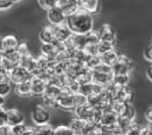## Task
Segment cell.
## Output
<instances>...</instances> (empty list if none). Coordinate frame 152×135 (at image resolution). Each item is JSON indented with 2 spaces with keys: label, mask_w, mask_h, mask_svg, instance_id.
Here are the masks:
<instances>
[{
  "label": "cell",
  "mask_w": 152,
  "mask_h": 135,
  "mask_svg": "<svg viewBox=\"0 0 152 135\" xmlns=\"http://www.w3.org/2000/svg\"><path fill=\"white\" fill-rule=\"evenodd\" d=\"M66 25L73 34L85 35L93 31L94 20L91 14L78 8L77 10L66 17Z\"/></svg>",
  "instance_id": "cell-1"
},
{
  "label": "cell",
  "mask_w": 152,
  "mask_h": 135,
  "mask_svg": "<svg viewBox=\"0 0 152 135\" xmlns=\"http://www.w3.org/2000/svg\"><path fill=\"white\" fill-rule=\"evenodd\" d=\"M76 117L81 118L83 120H85L89 124H99L100 122V118H101L102 111L99 109H95L93 107H91L89 104L81 107V108H77L75 109Z\"/></svg>",
  "instance_id": "cell-2"
},
{
  "label": "cell",
  "mask_w": 152,
  "mask_h": 135,
  "mask_svg": "<svg viewBox=\"0 0 152 135\" xmlns=\"http://www.w3.org/2000/svg\"><path fill=\"white\" fill-rule=\"evenodd\" d=\"M31 118L35 126L45 125V124H49V122H50V112L47 109L45 106L37 104L32 110Z\"/></svg>",
  "instance_id": "cell-3"
},
{
  "label": "cell",
  "mask_w": 152,
  "mask_h": 135,
  "mask_svg": "<svg viewBox=\"0 0 152 135\" xmlns=\"http://www.w3.org/2000/svg\"><path fill=\"white\" fill-rule=\"evenodd\" d=\"M20 56L17 52L16 49H12V50H7V51H4V58L1 60V66L4 67V69L9 73V72L14 69L15 67L19 66V63H20Z\"/></svg>",
  "instance_id": "cell-4"
},
{
  "label": "cell",
  "mask_w": 152,
  "mask_h": 135,
  "mask_svg": "<svg viewBox=\"0 0 152 135\" xmlns=\"http://www.w3.org/2000/svg\"><path fill=\"white\" fill-rule=\"evenodd\" d=\"M61 89H63L61 93L56 100L57 107H59V108H61L64 110L74 111L75 110V108H74V94L70 93L66 88H61Z\"/></svg>",
  "instance_id": "cell-5"
},
{
  "label": "cell",
  "mask_w": 152,
  "mask_h": 135,
  "mask_svg": "<svg viewBox=\"0 0 152 135\" xmlns=\"http://www.w3.org/2000/svg\"><path fill=\"white\" fill-rule=\"evenodd\" d=\"M9 75V80L10 82H13L15 84H19L23 83V82H26V81H31L33 78V75L28 71H26L24 67L22 66H17L15 67L14 69L8 73Z\"/></svg>",
  "instance_id": "cell-6"
},
{
  "label": "cell",
  "mask_w": 152,
  "mask_h": 135,
  "mask_svg": "<svg viewBox=\"0 0 152 135\" xmlns=\"http://www.w3.org/2000/svg\"><path fill=\"white\" fill-rule=\"evenodd\" d=\"M47 17H48L49 22H50V24L52 26H58L66 23V15L63 12V9L58 5L52 7L48 10Z\"/></svg>",
  "instance_id": "cell-7"
},
{
  "label": "cell",
  "mask_w": 152,
  "mask_h": 135,
  "mask_svg": "<svg viewBox=\"0 0 152 135\" xmlns=\"http://www.w3.org/2000/svg\"><path fill=\"white\" fill-rule=\"evenodd\" d=\"M24 120H25V116L17 108L6 110V126L13 127L19 124H23Z\"/></svg>",
  "instance_id": "cell-8"
},
{
  "label": "cell",
  "mask_w": 152,
  "mask_h": 135,
  "mask_svg": "<svg viewBox=\"0 0 152 135\" xmlns=\"http://www.w3.org/2000/svg\"><path fill=\"white\" fill-rule=\"evenodd\" d=\"M100 41H104V42H109L115 45L116 42V32L114 31L113 26L108 23H104L100 26V28L96 31Z\"/></svg>",
  "instance_id": "cell-9"
},
{
  "label": "cell",
  "mask_w": 152,
  "mask_h": 135,
  "mask_svg": "<svg viewBox=\"0 0 152 135\" xmlns=\"http://www.w3.org/2000/svg\"><path fill=\"white\" fill-rule=\"evenodd\" d=\"M134 91L129 86H121L117 88L115 94V101H119L123 103H132L134 100Z\"/></svg>",
  "instance_id": "cell-10"
},
{
  "label": "cell",
  "mask_w": 152,
  "mask_h": 135,
  "mask_svg": "<svg viewBox=\"0 0 152 135\" xmlns=\"http://www.w3.org/2000/svg\"><path fill=\"white\" fill-rule=\"evenodd\" d=\"M78 8L93 15L100 12L101 2L100 0H78Z\"/></svg>",
  "instance_id": "cell-11"
},
{
  "label": "cell",
  "mask_w": 152,
  "mask_h": 135,
  "mask_svg": "<svg viewBox=\"0 0 152 135\" xmlns=\"http://www.w3.org/2000/svg\"><path fill=\"white\" fill-rule=\"evenodd\" d=\"M113 74H108V73H101V72L91 71V82L101 86H106L108 84L113 82Z\"/></svg>",
  "instance_id": "cell-12"
},
{
  "label": "cell",
  "mask_w": 152,
  "mask_h": 135,
  "mask_svg": "<svg viewBox=\"0 0 152 135\" xmlns=\"http://www.w3.org/2000/svg\"><path fill=\"white\" fill-rule=\"evenodd\" d=\"M18 43V39L13 34H6V35L0 36V50L2 52L16 49Z\"/></svg>",
  "instance_id": "cell-13"
},
{
  "label": "cell",
  "mask_w": 152,
  "mask_h": 135,
  "mask_svg": "<svg viewBox=\"0 0 152 135\" xmlns=\"http://www.w3.org/2000/svg\"><path fill=\"white\" fill-rule=\"evenodd\" d=\"M117 119H118V116L116 115L111 109L104 110V111H102L99 125H101L103 128H109L117 123Z\"/></svg>",
  "instance_id": "cell-14"
},
{
  "label": "cell",
  "mask_w": 152,
  "mask_h": 135,
  "mask_svg": "<svg viewBox=\"0 0 152 135\" xmlns=\"http://www.w3.org/2000/svg\"><path fill=\"white\" fill-rule=\"evenodd\" d=\"M53 33H55L56 41L59 42V43L65 42L67 39H69L70 36L73 35V33L69 31V28L67 27L66 23H65V24H61V25L53 26Z\"/></svg>",
  "instance_id": "cell-15"
},
{
  "label": "cell",
  "mask_w": 152,
  "mask_h": 135,
  "mask_svg": "<svg viewBox=\"0 0 152 135\" xmlns=\"http://www.w3.org/2000/svg\"><path fill=\"white\" fill-rule=\"evenodd\" d=\"M31 85H32V96H43L48 82L40 78V77H33L31 80Z\"/></svg>",
  "instance_id": "cell-16"
},
{
  "label": "cell",
  "mask_w": 152,
  "mask_h": 135,
  "mask_svg": "<svg viewBox=\"0 0 152 135\" xmlns=\"http://www.w3.org/2000/svg\"><path fill=\"white\" fill-rule=\"evenodd\" d=\"M40 40L43 43H47V45H55V43H57L56 38H55V33H53V26L49 25L43 27L41 30V32H40Z\"/></svg>",
  "instance_id": "cell-17"
},
{
  "label": "cell",
  "mask_w": 152,
  "mask_h": 135,
  "mask_svg": "<svg viewBox=\"0 0 152 135\" xmlns=\"http://www.w3.org/2000/svg\"><path fill=\"white\" fill-rule=\"evenodd\" d=\"M58 6L63 9L67 17L78 9V0H58Z\"/></svg>",
  "instance_id": "cell-18"
},
{
  "label": "cell",
  "mask_w": 152,
  "mask_h": 135,
  "mask_svg": "<svg viewBox=\"0 0 152 135\" xmlns=\"http://www.w3.org/2000/svg\"><path fill=\"white\" fill-rule=\"evenodd\" d=\"M86 124L88 123L85 122V120H83V119L78 118V117H74V118L70 119L69 124H68V127L73 131L74 135H82V132L85 128Z\"/></svg>",
  "instance_id": "cell-19"
},
{
  "label": "cell",
  "mask_w": 152,
  "mask_h": 135,
  "mask_svg": "<svg viewBox=\"0 0 152 135\" xmlns=\"http://www.w3.org/2000/svg\"><path fill=\"white\" fill-rule=\"evenodd\" d=\"M118 52L116 50H110V51L106 52L100 56V59H101V63L104 65H107L109 67H113L117 61H118Z\"/></svg>",
  "instance_id": "cell-20"
},
{
  "label": "cell",
  "mask_w": 152,
  "mask_h": 135,
  "mask_svg": "<svg viewBox=\"0 0 152 135\" xmlns=\"http://www.w3.org/2000/svg\"><path fill=\"white\" fill-rule=\"evenodd\" d=\"M19 66L24 67L26 71H28L32 74L33 72L37 69V59L32 57L31 55L24 56V57L20 58V63H19Z\"/></svg>",
  "instance_id": "cell-21"
},
{
  "label": "cell",
  "mask_w": 152,
  "mask_h": 135,
  "mask_svg": "<svg viewBox=\"0 0 152 135\" xmlns=\"http://www.w3.org/2000/svg\"><path fill=\"white\" fill-rule=\"evenodd\" d=\"M15 92L19 96H32V85L31 81H26L23 83L16 84Z\"/></svg>",
  "instance_id": "cell-22"
},
{
  "label": "cell",
  "mask_w": 152,
  "mask_h": 135,
  "mask_svg": "<svg viewBox=\"0 0 152 135\" xmlns=\"http://www.w3.org/2000/svg\"><path fill=\"white\" fill-rule=\"evenodd\" d=\"M131 69H132L131 66L123 64L121 61H117V63L111 67L113 75H128Z\"/></svg>",
  "instance_id": "cell-23"
},
{
  "label": "cell",
  "mask_w": 152,
  "mask_h": 135,
  "mask_svg": "<svg viewBox=\"0 0 152 135\" xmlns=\"http://www.w3.org/2000/svg\"><path fill=\"white\" fill-rule=\"evenodd\" d=\"M131 82V76L128 75H114L113 76V84L116 86H128V84Z\"/></svg>",
  "instance_id": "cell-24"
},
{
  "label": "cell",
  "mask_w": 152,
  "mask_h": 135,
  "mask_svg": "<svg viewBox=\"0 0 152 135\" xmlns=\"http://www.w3.org/2000/svg\"><path fill=\"white\" fill-rule=\"evenodd\" d=\"M121 117H124V118H127L129 120H135V117H136V110L133 107L132 103H126L125 104V108L123 110V114H121Z\"/></svg>",
  "instance_id": "cell-25"
},
{
  "label": "cell",
  "mask_w": 152,
  "mask_h": 135,
  "mask_svg": "<svg viewBox=\"0 0 152 135\" xmlns=\"http://www.w3.org/2000/svg\"><path fill=\"white\" fill-rule=\"evenodd\" d=\"M101 63L100 56H92V57H88L85 63H84V67L88 68L90 71H93L98 65Z\"/></svg>",
  "instance_id": "cell-26"
},
{
  "label": "cell",
  "mask_w": 152,
  "mask_h": 135,
  "mask_svg": "<svg viewBox=\"0 0 152 135\" xmlns=\"http://www.w3.org/2000/svg\"><path fill=\"white\" fill-rule=\"evenodd\" d=\"M83 52L88 56H99V50H98V43H86L83 48Z\"/></svg>",
  "instance_id": "cell-27"
},
{
  "label": "cell",
  "mask_w": 152,
  "mask_h": 135,
  "mask_svg": "<svg viewBox=\"0 0 152 135\" xmlns=\"http://www.w3.org/2000/svg\"><path fill=\"white\" fill-rule=\"evenodd\" d=\"M78 93H81V94H83V96H85L86 98L90 96H92V94H94V84L92 83V82L85 83V84H81Z\"/></svg>",
  "instance_id": "cell-28"
},
{
  "label": "cell",
  "mask_w": 152,
  "mask_h": 135,
  "mask_svg": "<svg viewBox=\"0 0 152 135\" xmlns=\"http://www.w3.org/2000/svg\"><path fill=\"white\" fill-rule=\"evenodd\" d=\"M53 127L50 124H45L41 126H35V135H52Z\"/></svg>",
  "instance_id": "cell-29"
},
{
  "label": "cell",
  "mask_w": 152,
  "mask_h": 135,
  "mask_svg": "<svg viewBox=\"0 0 152 135\" xmlns=\"http://www.w3.org/2000/svg\"><path fill=\"white\" fill-rule=\"evenodd\" d=\"M135 120H129V119H127V118H124V117H118V119H117V126L121 129V132H126L127 129L129 128L132 125H133Z\"/></svg>",
  "instance_id": "cell-30"
},
{
  "label": "cell",
  "mask_w": 152,
  "mask_h": 135,
  "mask_svg": "<svg viewBox=\"0 0 152 135\" xmlns=\"http://www.w3.org/2000/svg\"><path fill=\"white\" fill-rule=\"evenodd\" d=\"M88 104V98L85 96H83L81 93H75L74 94V108H81ZM75 111V110H74Z\"/></svg>",
  "instance_id": "cell-31"
},
{
  "label": "cell",
  "mask_w": 152,
  "mask_h": 135,
  "mask_svg": "<svg viewBox=\"0 0 152 135\" xmlns=\"http://www.w3.org/2000/svg\"><path fill=\"white\" fill-rule=\"evenodd\" d=\"M52 135H74V133L68 127V125H58L57 127H53Z\"/></svg>",
  "instance_id": "cell-32"
},
{
  "label": "cell",
  "mask_w": 152,
  "mask_h": 135,
  "mask_svg": "<svg viewBox=\"0 0 152 135\" xmlns=\"http://www.w3.org/2000/svg\"><path fill=\"white\" fill-rule=\"evenodd\" d=\"M114 49V45L109 43V42H104V41H100L98 43V50H99V56H101L106 52L110 51Z\"/></svg>",
  "instance_id": "cell-33"
},
{
  "label": "cell",
  "mask_w": 152,
  "mask_h": 135,
  "mask_svg": "<svg viewBox=\"0 0 152 135\" xmlns=\"http://www.w3.org/2000/svg\"><path fill=\"white\" fill-rule=\"evenodd\" d=\"M10 81H6V82H0V96L6 98L9 92L12 91V85H10Z\"/></svg>",
  "instance_id": "cell-34"
},
{
  "label": "cell",
  "mask_w": 152,
  "mask_h": 135,
  "mask_svg": "<svg viewBox=\"0 0 152 135\" xmlns=\"http://www.w3.org/2000/svg\"><path fill=\"white\" fill-rule=\"evenodd\" d=\"M38 1L40 6L43 9H47V10H49L50 8L58 5V0H38Z\"/></svg>",
  "instance_id": "cell-35"
},
{
  "label": "cell",
  "mask_w": 152,
  "mask_h": 135,
  "mask_svg": "<svg viewBox=\"0 0 152 135\" xmlns=\"http://www.w3.org/2000/svg\"><path fill=\"white\" fill-rule=\"evenodd\" d=\"M16 50H17V52L19 53L20 57H24V56L30 55V52H28V47H27V43H26V42H19L18 45H17V48H16Z\"/></svg>",
  "instance_id": "cell-36"
},
{
  "label": "cell",
  "mask_w": 152,
  "mask_h": 135,
  "mask_svg": "<svg viewBox=\"0 0 152 135\" xmlns=\"http://www.w3.org/2000/svg\"><path fill=\"white\" fill-rule=\"evenodd\" d=\"M26 128H27V126L23 123V124H19V125H16V126L10 127V132H12L14 135H23V133L26 131Z\"/></svg>",
  "instance_id": "cell-37"
},
{
  "label": "cell",
  "mask_w": 152,
  "mask_h": 135,
  "mask_svg": "<svg viewBox=\"0 0 152 135\" xmlns=\"http://www.w3.org/2000/svg\"><path fill=\"white\" fill-rule=\"evenodd\" d=\"M125 134L126 135H140L141 134V126L135 122L133 125L125 132Z\"/></svg>",
  "instance_id": "cell-38"
},
{
  "label": "cell",
  "mask_w": 152,
  "mask_h": 135,
  "mask_svg": "<svg viewBox=\"0 0 152 135\" xmlns=\"http://www.w3.org/2000/svg\"><path fill=\"white\" fill-rule=\"evenodd\" d=\"M14 5L13 0H0V12L9 9Z\"/></svg>",
  "instance_id": "cell-39"
},
{
  "label": "cell",
  "mask_w": 152,
  "mask_h": 135,
  "mask_svg": "<svg viewBox=\"0 0 152 135\" xmlns=\"http://www.w3.org/2000/svg\"><path fill=\"white\" fill-rule=\"evenodd\" d=\"M6 125V109L4 107H0V126Z\"/></svg>",
  "instance_id": "cell-40"
},
{
  "label": "cell",
  "mask_w": 152,
  "mask_h": 135,
  "mask_svg": "<svg viewBox=\"0 0 152 135\" xmlns=\"http://www.w3.org/2000/svg\"><path fill=\"white\" fill-rule=\"evenodd\" d=\"M145 57L148 60H150L152 63V43H150V45L146 47L145 49Z\"/></svg>",
  "instance_id": "cell-41"
},
{
  "label": "cell",
  "mask_w": 152,
  "mask_h": 135,
  "mask_svg": "<svg viewBox=\"0 0 152 135\" xmlns=\"http://www.w3.org/2000/svg\"><path fill=\"white\" fill-rule=\"evenodd\" d=\"M140 135H152V131L150 127L146 125L144 127H141V134Z\"/></svg>",
  "instance_id": "cell-42"
},
{
  "label": "cell",
  "mask_w": 152,
  "mask_h": 135,
  "mask_svg": "<svg viewBox=\"0 0 152 135\" xmlns=\"http://www.w3.org/2000/svg\"><path fill=\"white\" fill-rule=\"evenodd\" d=\"M145 118H146V120H148V123H149V124H151L152 123V107H150L149 109L146 110Z\"/></svg>",
  "instance_id": "cell-43"
},
{
  "label": "cell",
  "mask_w": 152,
  "mask_h": 135,
  "mask_svg": "<svg viewBox=\"0 0 152 135\" xmlns=\"http://www.w3.org/2000/svg\"><path fill=\"white\" fill-rule=\"evenodd\" d=\"M23 135H35V126L34 127H28L27 126V128L23 133Z\"/></svg>",
  "instance_id": "cell-44"
},
{
  "label": "cell",
  "mask_w": 152,
  "mask_h": 135,
  "mask_svg": "<svg viewBox=\"0 0 152 135\" xmlns=\"http://www.w3.org/2000/svg\"><path fill=\"white\" fill-rule=\"evenodd\" d=\"M9 129H10V127H8L6 125L5 126H0V135H7Z\"/></svg>",
  "instance_id": "cell-45"
},
{
  "label": "cell",
  "mask_w": 152,
  "mask_h": 135,
  "mask_svg": "<svg viewBox=\"0 0 152 135\" xmlns=\"http://www.w3.org/2000/svg\"><path fill=\"white\" fill-rule=\"evenodd\" d=\"M146 75H148V78L152 82V64L148 67V69H146Z\"/></svg>",
  "instance_id": "cell-46"
},
{
  "label": "cell",
  "mask_w": 152,
  "mask_h": 135,
  "mask_svg": "<svg viewBox=\"0 0 152 135\" xmlns=\"http://www.w3.org/2000/svg\"><path fill=\"white\" fill-rule=\"evenodd\" d=\"M5 101H6V99H5L4 96H0V107H4V104H5Z\"/></svg>",
  "instance_id": "cell-47"
},
{
  "label": "cell",
  "mask_w": 152,
  "mask_h": 135,
  "mask_svg": "<svg viewBox=\"0 0 152 135\" xmlns=\"http://www.w3.org/2000/svg\"><path fill=\"white\" fill-rule=\"evenodd\" d=\"M2 58H4V52L0 50V63H1V60H2Z\"/></svg>",
  "instance_id": "cell-48"
},
{
  "label": "cell",
  "mask_w": 152,
  "mask_h": 135,
  "mask_svg": "<svg viewBox=\"0 0 152 135\" xmlns=\"http://www.w3.org/2000/svg\"><path fill=\"white\" fill-rule=\"evenodd\" d=\"M20 1H23V0H13V2H20Z\"/></svg>",
  "instance_id": "cell-49"
},
{
  "label": "cell",
  "mask_w": 152,
  "mask_h": 135,
  "mask_svg": "<svg viewBox=\"0 0 152 135\" xmlns=\"http://www.w3.org/2000/svg\"><path fill=\"white\" fill-rule=\"evenodd\" d=\"M148 126H149V127H150V129L152 131V123H151V124H148Z\"/></svg>",
  "instance_id": "cell-50"
},
{
  "label": "cell",
  "mask_w": 152,
  "mask_h": 135,
  "mask_svg": "<svg viewBox=\"0 0 152 135\" xmlns=\"http://www.w3.org/2000/svg\"><path fill=\"white\" fill-rule=\"evenodd\" d=\"M7 135H14V134L12 133V132H10V129H9V132H8V134H7Z\"/></svg>",
  "instance_id": "cell-51"
},
{
  "label": "cell",
  "mask_w": 152,
  "mask_h": 135,
  "mask_svg": "<svg viewBox=\"0 0 152 135\" xmlns=\"http://www.w3.org/2000/svg\"><path fill=\"white\" fill-rule=\"evenodd\" d=\"M119 135H126L125 133H121V134H119Z\"/></svg>",
  "instance_id": "cell-52"
},
{
  "label": "cell",
  "mask_w": 152,
  "mask_h": 135,
  "mask_svg": "<svg viewBox=\"0 0 152 135\" xmlns=\"http://www.w3.org/2000/svg\"><path fill=\"white\" fill-rule=\"evenodd\" d=\"M151 43H152V42H151Z\"/></svg>",
  "instance_id": "cell-53"
}]
</instances>
